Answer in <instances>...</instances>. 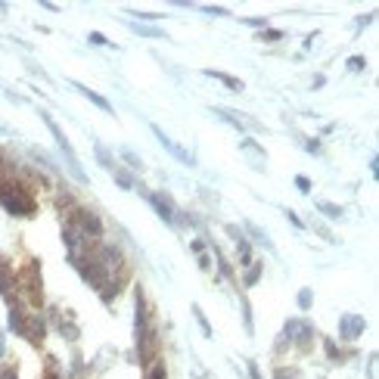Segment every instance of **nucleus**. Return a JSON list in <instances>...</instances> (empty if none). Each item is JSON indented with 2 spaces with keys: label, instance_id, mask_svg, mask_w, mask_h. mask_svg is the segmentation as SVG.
Returning a JSON list of instances; mask_svg holds the SVG:
<instances>
[{
  "label": "nucleus",
  "instance_id": "f257e3e1",
  "mask_svg": "<svg viewBox=\"0 0 379 379\" xmlns=\"http://www.w3.org/2000/svg\"><path fill=\"white\" fill-rule=\"evenodd\" d=\"M44 121H47V128H50V134L56 137V143H59V149L66 153V159H69V165H72V171H75V178H84V171H81V165H78V159H75V153H72V146H69V140L62 137V131L56 128V121H50V115H44Z\"/></svg>",
  "mask_w": 379,
  "mask_h": 379
},
{
  "label": "nucleus",
  "instance_id": "f03ea898",
  "mask_svg": "<svg viewBox=\"0 0 379 379\" xmlns=\"http://www.w3.org/2000/svg\"><path fill=\"white\" fill-rule=\"evenodd\" d=\"M153 134L159 137V140H162V146H165V149H168V153H171L174 159H178V162H190V156L184 153V149H178V143H174V140H168V137H165V134H162L159 128H153Z\"/></svg>",
  "mask_w": 379,
  "mask_h": 379
},
{
  "label": "nucleus",
  "instance_id": "7ed1b4c3",
  "mask_svg": "<svg viewBox=\"0 0 379 379\" xmlns=\"http://www.w3.org/2000/svg\"><path fill=\"white\" fill-rule=\"evenodd\" d=\"M75 91H81V94H84L87 99H91V103H96V106H99V109H103V112H112V106H109V103H106V99H103V96H99V94H94V91H91V87H84V84H78V81H75Z\"/></svg>",
  "mask_w": 379,
  "mask_h": 379
},
{
  "label": "nucleus",
  "instance_id": "20e7f679",
  "mask_svg": "<svg viewBox=\"0 0 379 379\" xmlns=\"http://www.w3.org/2000/svg\"><path fill=\"white\" fill-rule=\"evenodd\" d=\"M134 31H140V34H153V37H162V31L159 28H140V25H131Z\"/></svg>",
  "mask_w": 379,
  "mask_h": 379
}]
</instances>
